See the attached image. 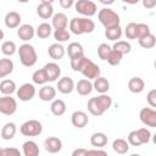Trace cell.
<instances>
[{
    "label": "cell",
    "mask_w": 156,
    "mask_h": 156,
    "mask_svg": "<svg viewBox=\"0 0 156 156\" xmlns=\"http://www.w3.org/2000/svg\"><path fill=\"white\" fill-rule=\"evenodd\" d=\"M13 68H15V65L12 62L11 58H1L0 60V78H5L6 76L11 74L13 72Z\"/></svg>",
    "instance_id": "26"
},
{
    "label": "cell",
    "mask_w": 156,
    "mask_h": 156,
    "mask_svg": "<svg viewBox=\"0 0 156 156\" xmlns=\"http://www.w3.org/2000/svg\"><path fill=\"white\" fill-rule=\"evenodd\" d=\"M151 33L150 32V27L146 23H136V34H138V39Z\"/></svg>",
    "instance_id": "45"
},
{
    "label": "cell",
    "mask_w": 156,
    "mask_h": 156,
    "mask_svg": "<svg viewBox=\"0 0 156 156\" xmlns=\"http://www.w3.org/2000/svg\"><path fill=\"white\" fill-rule=\"evenodd\" d=\"M17 48H16V44L15 41H11V40H6L1 44V52L5 55V56H12L15 52H16Z\"/></svg>",
    "instance_id": "37"
},
{
    "label": "cell",
    "mask_w": 156,
    "mask_h": 156,
    "mask_svg": "<svg viewBox=\"0 0 156 156\" xmlns=\"http://www.w3.org/2000/svg\"><path fill=\"white\" fill-rule=\"evenodd\" d=\"M17 111V101L11 95H2L0 98V112L6 116H11Z\"/></svg>",
    "instance_id": "7"
},
{
    "label": "cell",
    "mask_w": 156,
    "mask_h": 156,
    "mask_svg": "<svg viewBox=\"0 0 156 156\" xmlns=\"http://www.w3.org/2000/svg\"><path fill=\"white\" fill-rule=\"evenodd\" d=\"M17 35L21 40L23 41H29L30 39H33V37L35 35V29L33 28L32 24H21L17 29Z\"/></svg>",
    "instance_id": "15"
},
{
    "label": "cell",
    "mask_w": 156,
    "mask_h": 156,
    "mask_svg": "<svg viewBox=\"0 0 156 156\" xmlns=\"http://www.w3.org/2000/svg\"><path fill=\"white\" fill-rule=\"evenodd\" d=\"M87 60H88V57H85V55L78 56V57H74V58H71V67H72V69L76 71V72H80V69L84 66V63H85Z\"/></svg>",
    "instance_id": "41"
},
{
    "label": "cell",
    "mask_w": 156,
    "mask_h": 156,
    "mask_svg": "<svg viewBox=\"0 0 156 156\" xmlns=\"http://www.w3.org/2000/svg\"><path fill=\"white\" fill-rule=\"evenodd\" d=\"M55 0H41V2H45V4H52Z\"/></svg>",
    "instance_id": "54"
},
{
    "label": "cell",
    "mask_w": 156,
    "mask_h": 156,
    "mask_svg": "<svg viewBox=\"0 0 156 156\" xmlns=\"http://www.w3.org/2000/svg\"><path fill=\"white\" fill-rule=\"evenodd\" d=\"M32 79H33V83H35L38 85H45L49 82V78H48V74H46L44 67L34 71V73L32 74Z\"/></svg>",
    "instance_id": "34"
},
{
    "label": "cell",
    "mask_w": 156,
    "mask_h": 156,
    "mask_svg": "<svg viewBox=\"0 0 156 156\" xmlns=\"http://www.w3.org/2000/svg\"><path fill=\"white\" fill-rule=\"evenodd\" d=\"M122 34H123V32H122V28H121L119 24L105 29V37H106L108 40H111V41H116V40L121 39Z\"/></svg>",
    "instance_id": "33"
},
{
    "label": "cell",
    "mask_w": 156,
    "mask_h": 156,
    "mask_svg": "<svg viewBox=\"0 0 156 156\" xmlns=\"http://www.w3.org/2000/svg\"><path fill=\"white\" fill-rule=\"evenodd\" d=\"M89 150L88 149H76L72 151V156H83V155H88Z\"/></svg>",
    "instance_id": "50"
},
{
    "label": "cell",
    "mask_w": 156,
    "mask_h": 156,
    "mask_svg": "<svg viewBox=\"0 0 156 156\" xmlns=\"http://www.w3.org/2000/svg\"><path fill=\"white\" fill-rule=\"evenodd\" d=\"M112 105V98L108 96L106 93L105 94H100L95 98H91L88 104V111L90 112V115L93 116H101L105 113V111H107Z\"/></svg>",
    "instance_id": "1"
},
{
    "label": "cell",
    "mask_w": 156,
    "mask_h": 156,
    "mask_svg": "<svg viewBox=\"0 0 156 156\" xmlns=\"http://www.w3.org/2000/svg\"><path fill=\"white\" fill-rule=\"evenodd\" d=\"M124 34L127 39H136L138 34H136V23L135 22H130L124 28Z\"/></svg>",
    "instance_id": "42"
},
{
    "label": "cell",
    "mask_w": 156,
    "mask_h": 156,
    "mask_svg": "<svg viewBox=\"0 0 156 156\" xmlns=\"http://www.w3.org/2000/svg\"><path fill=\"white\" fill-rule=\"evenodd\" d=\"M122 58H123V54H121L119 51L112 49V50H111V54H110V56H108V58H107V62H108V65H111V66H118V65L121 63Z\"/></svg>",
    "instance_id": "40"
},
{
    "label": "cell",
    "mask_w": 156,
    "mask_h": 156,
    "mask_svg": "<svg viewBox=\"0 0 156 156\" xmlns=\"http://www.w3.org/2000/svg\"><path fill=\"white\" fill-rule=\"evenodd\" d=\"M56 88H57V90L61 94L67 95V94H71L76 89V84H74V82H73L72 78H69V77H62V78H60L57 80V87Z\"/></svg>",
    "instance_id": "13"
},
{
    "label": "cell",
    "mask_w": 156,
    "mask_h": 156,
    "mask_svg": "<svg viewBox=\"0 0 156 156\" xmlns=\"http://www.w3.org/2000/svg\"><path fill=\"white\" fill-rule=\"evenodd\" d=\"M48 54H49V56H50L52 60L57 61V60H61V58L65 56V54H66V48H63V45H62L61 43H54V44H51V45L49 46Z\"/></svg>",
    "instance_id": "17"
},
{
    "label": "cell",
    "mask_w": 156,
    "mask_h": 156,
    "mask_svg": "<svg viewBox=\"0 0 156 156\" xmlns=\"http://www.w3.org/2000/svg\"><path fill=\"white\" fill-rule=\"evenodd\" d=\"M89 154H101V155H106L107 152L105 150H100V147L94 149V150H89Z\"/></svg>",
    "instance_id": "51"
},
{
    "label": "cell",
    "mask_w": 156,
    "mask_h": 156,
    "mask_svg": "<svg viewBox=\"0 0 156 156\" xmlns=\"http://www.w3.org/2000/svg\"><path fill=\"white\" fill-rule=\"evenodd\" d=\"M127 139H128L129 145H133V146H140V145H143V143H141V140H140V138H139L136 130H132V132L128 134Z\"/></svg>",
    "instance_id": "44"
},
{
    "label": "cell",
    "mask_w": 156,
    "mask_h": 156,
    "mask_svg": "<svg viewBox=\"0 0 156 156\" xmlns=\"http://www.w3.org/2000/svg\"><path fill=\"white\" fill-rule=\"evenodd\" d=\"M111 50H112V48L107 43H101L98 46V56L102 61H107V58H108V56L111 54Z\"/></svg>",
    "instance_id": "38"
},
{
    "label": "cell",
    "mask_w": 156,
    "mask_h": 156,
    "mask_svg": "<svg viewBox=\"0 0 156 156\" xmlns=\"http://www.w3.org/2000/svg\"><path fill=\"white\" fill-rule=\"evenodd\" d=\"M17 91V87L15 80L12 79H2L0 83V93L2 95H11Z\"/></svg>",
    "instance_id": "32"
},
{
    "label": "cell",
    "mask_w": 156,
    "mask_h": 156,
    "mask_svg": "<svg viewBox=\"0 0 156 156\" xmlns=\"http://www.w3.org/2000/svg\"><path fill=\"white\" fill-rule=\"evenodd\" d=\"M20 61L24 67H33L38 61V55L33 45L30 44H22L18 49Z\"/></svg>",
    "instance_id": "3"
},
{
    "label": "cell",
    "mask_w": 156,
    "mask_h": 156,
    "mask_svg": "<svg viewBox=\"0 0 156 156\" xmlns=\"http://www.w3.org/2000/svg\"><path fill=\"white\" fill-rule=\"evenodd\" d=\"M80 73L88 79H95L100 76V67L95 62H93L90 58H88L85 61L84 66L82 67Z\"/></svg>",
    "instance_id": "10"
},
{
    "label": "cell",
    "mask_w": 156,
    "mask_h": 156,
    "mask_svg": "<svg viewBox=\"0 0 156 156\" xmlns=\"http://www.w3.org/2000/svg\"><path fill=\"white\" fill-rule=\"evenodd\" d=\"M52 28H54L52 24H50L48 22H43L35 29V34L40 39H46V38H49L52 34Z\"/></svg>",
    "instance_id": "31"
},
{
    "label": "cell",
    "mask_w": 156,
    "mask_h": 156,
    "mask_svg": "<svg viewBox=\"0 0 156 156\" xmlns=\"http://www.w3.org/2000/svg\"><path fill=\"white\" fill-rule=\"evenodd\" d=\"M112 49H115V50L119 51L121 54L126 55V54H129V52H130V50H132V45H130L127 40H117V41L113 44Z\"/></svg>",
    "instance_id": "36"
},
{
    "label": "cell",
    "mask_w": 156,
    "mask_h": 156,
    "mask_svg": "<svg viewBox=\"0 0 156 156\" xmlns=\"http://www.w3.org/2000/svg\"><path fill=\"white\" fill-rule=\"evenodd\" d=\"M56 98V89L51 85H43L39 89V99L43 101H52Z\"/></svg>",
    "instance_id": "22"
},
{
    "label": "cell",
    "mask_w": 156,
    "mask_h": 156,
    "mask_svg": "<svg viewBox=\"0 0 156 156\" xmlns=\"http://www.w3.org/2000/svg\"><path fill=\"white\" fill-rule=\"evenodd\" d=\"M35 93H37L35 87L32 83H24V84H22L17 89V91H16L17 98L21 101H30L35 96Z\"/></svg>",
    "instance_id": "9"
},
{
    "label": "cell",
    "mask_w": 156,
    "mask_h": 156,
    "mask_svg": "<svg viewBox=\"0 0 156 156\" xmlns=\"http://www.w3.org/2000/svg\"><path fill=\"white\" fill-rule=\"evenodd\" d=\"M128 89L130 93L139 94L145 89V82L140 77H133L128 80Z\"/></svg>",
    "instance_id": "21"
},
{
    "label": "cell",
    "mask_w": 156,
    "mask_h": 156,
    "mask_svg": "<svg viewBox=\"0 0 156 156\" xmlns=\"http://www.w3.org/2000/svg\"><path fill=\"white\" fill-rule=\"evenodd\" d=\"M121 1L124 2V4H127V5H136L141 0H121Z\"/></svg>",
    "instance_id": "52"
},
{
    "label": "cell",
    "mask_w": 156,
    "mask_h": 156,
    "mask_svg": "<svg viewBox=\"0 0 156 156\" xmlns=\"http://www.w3.org/2000/svg\"><path fill=\"white\" fill-rule=\"evenodd\" d=\"M37 13H38V16H39L40 18H43V20L52 18V16L55 15V13H54L52 4L40 2V4L37 6Z\"/></svg>",
    "instance_id": "19"
},
{
    "label": "cell",
    "mask_w": 156,
    "mask_h": 156,
    "mask_svg": "<svg viewBox=\"0 0 156 156\" xmlns=\"http://www.w3.org/2000/svg\"><path fill=\"white\" fill-rule=\"evenodd\" d=\"M66 108H67L66 102H65L63 100H61V99H54L52 102H51V105H50V111H51V113H52L54 116H57V117L65 115Z\"/></svg>",
    "instance_id": "24"
},
{
    "label": "cell",
    "mask_w": 156,
    "mask_h": 156,
    "mask_svg": "<svg viewBox=\"0 0 156 156\" xmlns=\"http://www.w3.org/2000/svg\"><path fill=\"white\" fill-rule=\"evenodd\" d=\"M51 24L54 29H66L68 26V18L63 12H57L52 16Z\"/></svg>",
    "instance_id": "20"
},
{
    "label": "cell",
    "mask_w": 156,
    "mask_h": 156,
    "mask_svg": "<svg viewBox=\"0 0 156 156\" xmlns=\"http://www.w3.org/2000/svg\"><path fill=\"white\" fill-rule=\"evenodd\" d=\"M93 85H94V89H95L98 93H100V94H105V93H107L108 89H110V82L107 80V78L101 77V76H99L98 78L94 79Z\"/></svg>",
    "instance_id": "29"
},
{
    "label": "cell",
    "mask_w": 156,
    "mask_h": 156,
    "mask_svg": "<svg viewBox=\"0 0 156 156\" xmlns=\"http://www.w3.org/2000/svg\"><path fill=\"white\" fill-rule=\"evenodd\" d=\"M44 69L48 74L49 82H55L61 76V67L56 62H49L44 66Z\"/></svg>",
    "instance_id": "18"
},
{
    "label": "cell",
    "mask_w": 156,
    "mask_h": 156,
    "mask_svg": "<svg viewBox=\"0 0 156 156\" xmlns=\"http://www.w3.org/2000/svg\"><path fill=\"white\" fill-rule=\"evenodd\" d=\"M21 21H22V17L18 12L16 11H10L5 15V18H4V22H5V26L10 29H15V28H18L21 26Z\"/></svg>",
    "instance_id": "14"
},
{
    "label": "cell",
    "mask_w": 156,
    "mask_h": 156,
    "mask_svg": "<svg viewBox=\"0 0 156 156\" xmlns=\"http://www.w3.org/2000/svg\"><path fill=\"white\" fill-rule=\"evenodd\" d=\"M23 155L24 156H38L39 155V146L34 140H27L22 145Z\"/></svg>",
    "instance_id": "28"
},
{
    "label": "cell",
    "mask_w": 156,
    "mask_h": 156,
    "mask_svg": "<svg viewBox=\"0 0 156 156\" xmlns=\"http://www.w3.org/2000/svg\"><path fill=\"white\" fill-rule=\"evenodd\" d=\"M139 119L146 127L156 128V110L151 107H143L139 112Z\"/></svg>",
    "instance_id": "8"
},
{
    "label": "cell",
    "mask_w": 156,
    "mask_h": 156,
    "mask_svg": "<svg viewBox=\"0 0 156 156\" xmlns=\"http://www.w3.org/2000/svg\"><path fill=\"white\" fill-rule=\"evenodd\" d=\"M74 9L84 17H93L98 12V6L91 0H78L74 4Z\"/></svg>",
    "instance_id": "6"
},
{
    "label": "cell",
    "mask_w": 156,
    "mask_h": 156,
    "mask_svg": "<svg viewBox=\"0 0 156 156\" xmlns=\"http://www.w3.org/2000/svg\"><path fill=\"white\" fill-rule=\"evenodd\" d=\"M112 149L115 152L119 154V155H123V154H127L129 151V143L128 140L126 139H122V138H117L113 140L112 143Z\"/></svg>",
    "instance_id": "30"
},
{
    "label": "cell",
    "mask_w": 156,
    "mask_h": 156,
    "mask_svg": "<svg viewBox=\"0 0 156 156\" xmlns=\"http://www.w3.org/2000/svg\"><path fill=\"white\" fill-rule=\"evenodd\" d=\"M76 90L79 95L82 96H87L89 95L93 90H94V85L93 83L90 82V79L88 78H83V79H79L76 84Z\"/></svg>",
    "instance_id": "16"
},
{
    "label": "cell",
    "mask_w": 156,
    "mask_h": 156,
    "mask_svg": "<svg viewBox=\"0 0 156 156\" xmlns=\"http://www.w3.org/2000/svg\"><path fill=\"white\" fill-rule=\"evenodd\" d=\"M136 132H138V135H139V138H140L143 144H147L152 138L151 133H150V130L147 128H139V129H136Z\"/></svg>",
    "instance_id": "43"
},
{
    "label": "cell",
    "mask_w": 156,
    "mask_h": 156,
    "mask_svg": "<svg viewBox=\"0 0 156 156\" xmlns=\"http://www.w3.org/2000/svg\"><path fill=\"white\" fill-rule=\"evenodd\" d=\"M98 20L105 27V29L119 24V16H118V13L115 12L113 10L108 9V7H104V9H101L99 11Z\"/></svg>",
    "instance_id": "4"
},
{
    "label": "cell",
    "mask_w": 156,
    "mask_h": 156,
    "mask_svg": "<svg viewBox=\"0 0 156 156\" xmlns=\"http://www.w3.org/2000/svg\"><path fill=\"white\" fill-rule=\"evenodd\" d=\"M44 149L50 154H57L62 150V140L57 136H49L44 140Z\"/></svg>",
    "instance_id": "12"
},
{
    "label": "cell",
    "mask_w": 156,
    "mask_h": 156,
    "mask_svg": "<svg viewBox=\"0 0 156 156\" xmlns=\"http://www.w3.org/2000/svg\"><path fill=\"white\" fill-rule=\"evenodd\" d=\"M146 101L151 107H156V89H151L146 95Z\"/></svg>",
    "instance_id": "46"
},
{
    "label": "cell",
    "mask_w": 156,
    "mask_h": 156,
    "mask_svg": "<svg viewBox=\"0 0 156 156\" xmlns=\"http://www.w3.org/2000/svg\"><path fill=\"white\" fill-rule=\"evenodd\" d=\"M138 40H139V45L144 49H151L156 45V37L152 33H149V34L139 38Z\"/></svg>",
    "instance_id": "35"
},
{
    "label": "cell",
    "mask_w": 156,
    "mask_h": 156,
    "mask_svg": "<svg viewBox=\"0 0 156 156\" xmlns=\"http://www.w3.org/2000/svg\"><path fill=\"white\" fill-rule=\"evenodd\" d=\"M154 67L156 68V60H155V62H154Z\"/></svg>",
    "instance_id": "57"
},
{
    "label": "cell",
    "mask_w": 156,
    "mask_h": 156,
    "mask_svg": "<svg viewBox=\"0 0 156 156\" xmlns=\"http://www.w3.org/2000/svg\"><path fill=\"white\" fill-rule=\"evenodd\" d=\"M20 132L24 136H38L43 132V124L38 119H28L20 127Z\"/></svg>",
    "instance_id": "5"
},
{
    "label": "cell",
    "mask_w": 156,
    "mask_h": 156,
    "mask_svg": "<svg viewBox=\"0 0 156 156\" xmlns=\"http://www.w3.org/2000/svg\"><path fill=\"white\" fill-rule=\"evenodd\" d=\"M71 122H72L73 127H76V128H78V129H82V128H84V127L88 124L89 117H88V115H87L84 111L77 110V111H74V112L72 113V116H71Z\"/></svg>",
    "instance_id": "11"
},
{
    "label": "cell",
    "mask_w": 156,
    "mask_h": 156,
    "mask_svg": "<svg viewBox=\"0 0 156 156\" xmlns=\"http://www.w3.org/2000/svg\"><path fill=\"white\" fill-rule=\"evenodd\" d=\"M66 52L68 54L69 60H71V58H74V57H78V56H83L84 55V49H83L80 43L72 41L66 48Z\"/></svg>",
    "instance_id": "23"
},
{
    "label": "cell",
    "mask_w": 156,
    "mask_h": 156,
    "mask_svg": "<svg viewBox=\"0 0 156 156\" xmlns=\"http://www.w3.org/2000/svg\"><path fill=\"white\" fill-rule=\"evenodd\" d=\"M115 1H116V0H99L100 4H102V5H107V6H108V5H112Z\"/></svg>",
    "instance_id": "53"
},
{
    "label": "cell",
    "mask_w": 156,
    "mask_h": 156,
    "mask_svg": "<svg viewBox=\"0 0 156 156\" xmlns=\"http://www.w3.org/2000/svg\"><path fill=\"white\" fill-rule=\"evenodd\" d=\"M107 135L102 132H96L90 136V144L94 147H104L107 145Z\"/></svg>",
    "instance_id": "27"
},
{
    "label": "cell",
    "mask_w": 156,
    "mask_h": 156,
    "mask_svg": "<svg viewBox=\"0 0 156 156\" xmlns=\"http://www.w3.org/2000/svg\"><path fill=\"white\" fill-rule=\"evenodd\" d=\"M54 38L57 43H65L71 38V34L67 29H55L54 30Z\"/></svg>",
    "instance_id": "39"
},
{
    "label": "cell",
    "mask_w": 156,
    "mask_h": 156,
    "mask_svg": "<svg viewBox=\"0 0 156 156\" xmlns=\"http://www.w3.org/2000/svg\"><path fill=\"white\" fill-rule=\"evenodd\" d=\"M95 29V22L90 17H74L69 22V30L76 35L93 33Z\"/></svg>",
    "instance_id": "2"
},
{
    "label": "cell",
    "mask_w": 156,
    "mask_h": 156,
    "mask_svg": "<svg viewBox=\"0 0 156 156\" xmlns=\"http://www.w3.org/2000/svg\"><path fill=\"white\" fill-rule=\"evenodd\" d=\"M1 155L2 156H9V155H15V156H20L21 155V152H20V150L18 149H16V147H4V149H1Z\"/></svg>",
    "instance_id": "47"
},
{
    "label": "cell",
    "mask_w": 156,
    "mask_h": 156,
    "mask_svg": "<svg viewBox=\"0 0 156 156\" xmlns=\"http://www.w3.org/2000/svg\"><path fill=\"white\" fill-rule=\"evenodd\" d=\"M58 2H60V6L66 10L71 9L74 5V0H58Z\"/></svg>",
    "instance_id": "48"
},
{
    "label": "cell",
    "mask_w": 156,
    "mask_h": 156,
    "mask_svg": "<svg viewBox=\"0 0 156 156\" xmlns=\"http://www.w3.org/2000/svg\"><path fill=\"white\" fill-rule=\"evenodd\" d=\"M152 141H154V144L156 145V133H155V134L152 135Z\"/></svg>",
    "instance_id": "55"
},
{
    "label": "cell",
    "mask_w": 156,
    "mask_h": 156,
    "mask_svg": "<svg viewBox=\"0 0 156 156\" xmlns=\"http://www.w3.org/2000/svg\"><path fill=\"white\" fill-rule=\"evenodd\" d=\"M141 4L145 9L147 10H151L156 6V0H141Z\"/></svg>",
    "instance_id": "49"
},
{
    "label": "cell",
    "mask_w": 156,
    "mask_h": 156,
    "mask_svg": "<svg viewBox=\"0 0 156 156\" xmlns=\"http://www.w3.org/2000/svg\"><path fill=\"white\" fill-rule=\"evenodd\" d=\"M18 2H21V4H26V2H28L29 0H17Z\"/></svg>",
    "instance_id": "56"
},
{
    "label": "cell",
    "mask_w": 156,
    "mask_h": 156,
    "mask_svg": "<svg viewBox=\"0 0 156 156\" xmlns=\"http://www.w3.org/2000/svg\"><path fill=\"white\" fill-rule=\"evenodd\" d=\"M17 132V127L13 122H7L4 124V127L1 128V138L2 140H11L13 139V136L16 135Z\"/></svg>",
    "instance_id": "25"
}]
</instances>
